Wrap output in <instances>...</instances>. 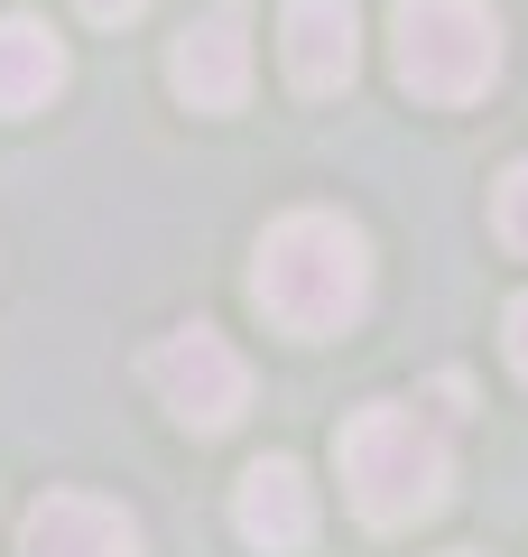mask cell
Returning a JSON list of instances; mask_svg holds the SVG:
<instances>
[{
    "mask_svg": "<svg viewBox=\"0 0 528 557\" xmlns=\"http://www.w3.org/2000/svg\"><path fill=\"white\" fill-rule=\"evenodd\" d=\"M491 233H501L510 251L528 260V159H519V168H501V186H491Z\"/></svg>",
    "mask_w": 528,
    "mask_h": 557,
    "instance_id": "obj_10",
    "label": "cell"
},
{
    "mask_svg": "<svg viewBox=\"0 0 528 557\" xmlns=\"http://www.w3.org/2000/svg\"><path fill=\"white\" fill-rule=\"evenodd\" d=\"M149 391L176 428H196V437H223L241 409H251V362L214 335V325H176L167 344L149 354Z\"/></svg>",
    "mask_w": 528,
    "mask_h": 557,
    "instance_id": "obj_4",
    "label": "cell"
},
{
    "mask_svg": "<svg viewBox=\"0 0 528 557\" xmlns=\"http://www.w3.org/2000/svg\"><path fill=\"white\" fill-rule=\"evenodd\" d=\"M167 84L196 102V112H241V102H251V20H241L232 0L204 10V20L167 47Z\"/></svg>",
    "mask_w": 528,
    "mask_h": 557,
    "instance_id": "obj_5",
    "label": "cell"
},
{
    "mask_svg": "<svg viewBox=\"0 0 528 557\" xmlns=\"http://www.w3.org/2000/svg\"><path fill=\"white\" fill-rule=\"evenodd\" d=\"M232 530L251 539L260 557H297L315 539V483H306V465L260 456L251 474L232 483Z\"/></svg>",
    "mask_w": 528,
    "mask_h": 557,
    "instance_id": "obj_6",
    "label": "cell"
},
{
    "mask_svg": "<svg viewBox=\"0 0 528 557\" xmlns=\"http://www.w3.org/2000/svg\"><path fill=\"white\" fill-rule=\"evenodd\" d=\"M501 344H510V372L528 381V298H510V317H501Z\"/></svg>",
    "mask_w": 528,
    "mask_h": 557,
    "instance_id": "obj_11",
    "label": "cell"
},
{
    "mask_svg": "<svg viewBox=\"0 0 528 557\" xmlns=\"http://www.w3.org/2000/svg\"><path fill=\"white\" fill-rule=\"evenodd\" d=\"M334 465H343V493H352V511L372 520V530H417V520H436V511H445V493H454L445 428H427V418L399 409V399L343 418Z\"/></svg>",
    "mask_w": 528,
    "mask_h": 557,
    "instance_id": "obj_2",
    "label": "cell"
},
{
    "mask_svg": "<svg viewBox=\"0 0 528 557\" xmlns=\"http://www.w3.org/2000/svg\"><path fill=\"white\" fill-rule=\"evenodd\" d=\"M390 65L417 102H482L501 75V20L491 0H399L390 10Z\"/></svg>",
    "mask_w": 528,
    "mask_h": 557,
    "instance_id": "obj_3",
    "label": "cell"
},
{
    "mask_svg": "<svg viewBox=\"0 0 528 557\" xmlns=\"http://www.w3.org/2000/svg\"><path fill=\"white\" fill-rule=\"evenodd\" d=\"M278 57H288L297 94H343L352 65H362V20H352V0H288Z\"/></svg>",
    "mask_w": 528,
    "mask_h": 557,
    "instance_id": "obj_7",
    "label": "cell"
},
{
    "mask_svg": "<svg viewBox=\"0 0 528 557\" xmlns=\"http://www.w3.org/2000/svg\"><path fill=\"white\" fill-rule=\"evenodd\" d=\"M75 10H84V20H93V28H121V20H139L149 0H75Z\"/></svg>",
    "mask_w": 528,
    "mask_h": 557,
    "instance_id": "obj_12",
    "label": "cell"
},
{
    "mask_svg": "<svg viewBox=\"0 0 528 557\" xmlns=\"http://www.w3.org/2000/svg\"><path fill=\"white\" fill-rule=\"evenodd\" d=\"M20 557H139V520L93 493H47L20 520Z\"/></svg>",
    "mask_w": 528,
    "mask_h": 557,
    "instance_id": "obj_8",
    "label": "cell"
},
{
    "mask_svg": "<svg viewBox=\"0 0 528 557\" xmlns=\"http://www.w3.org/2000/svg\"><path fill=\"white\" fill-rule=\"evenodd\" d=\"M251 307L297 344H325L343 325H362V307H372V242H362V223L315 214V205L278 214L251 260Z\"/></svg>",
    "mask_w": 528,
    "mask_h": 557,
    "instance_id": "obj_1",
    "label": "cell"
},
{
    "mask_svg": "<svg viewBox=\"0 0 528 557\" xmlns=\"http://www.w3.org/2000/svg\"><path fill=\"white\" fill-rule=\"evenodd\" d=\"M454 557H464V548H454Z\"/></svg>",
    "mask_w": 528,
    "mask_h": 557,
    "instance_id": "obj_13",
    "label": "cell"
},
{
    "mask_svg": "<svg viewBox=\"0 0 528 557\" xmlns=\"http://www.w3.org/2000/svg\"><path fill=\"white\" fill-rule=\"evenodd\" d=\"M56 94H65L56 28L28 20V10H10V20H0V112H47Z\"/></svg>",
    "mask_w": 528,
    "mask_h": 557,
    "instance_id": "obj_9",
    "label": "cell"
}]
</instances>
